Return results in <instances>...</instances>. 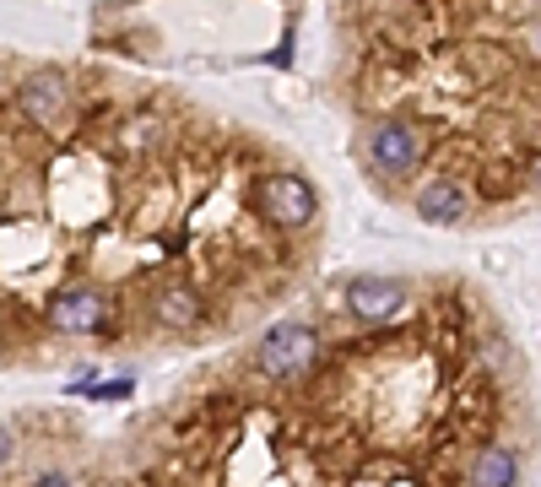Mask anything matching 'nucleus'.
Wrapping results in <instances>:
<instances>
[{
    "label": "nucleus",
    "instance_id": "1",
    "mask_svg": "<svg viewBox=\"0 0 541 487\" xmlns=\"http://www.w3.org/2000/svg\"><path fill=\"white\" fill-rule=\"evenodd\" d=\"M255 363H260L266 379H276V385H293V379H303L314 363H320V331L303 325V320L271 325V331L260 336V347H255Z\"/></svg>",
    "mask_w": 541,
    "mask_h": 487
},
{
    "label": "nucleus",
    "instance_id": "5",
    "mask_svg": "<svg viewBox=\"0 0 541 487\" xmlns=\"http://www.w3.org/2000/svg\"><path fill=\"white\" fill-rule=\"evenodd\" d=\"M103 320H109V298L98 287H65L49 304V325L65 336H92V331H103Z\"/></svg>",
    "mask_w": 541,
    "mask_h": 487
},
{
    "label": "nucleus",
    "instance_id": "12",
    "mask_svg": "<svg viewBox=\"0 0 541 487\" xmlns=\"http://www.w3.org/2000/svg\"><path fill=\"white\" fill-rule=\"evenodd\" d=\"M531 190H536V195H541V163H536V168H531Z\"/></svg>",
    "mask_w": 541,
    "mask_h": 487
},
{
    "label": "nucleus",
    "instance_id": "3",
    "mask_svg": "<svg viewBox=\"0 0 541 487\" xmlns=\"http://www.w3.org/2000/svg\"><path fill=\"white\" fill-rule=\"evenodd\" d=\"M341 304H347L352 320L385 325V320H395V314L412 304V287H406L401 276H352L347 293H341Z\"/></svg>",
    "mask_w": 541,
    "mask_h": 487
},
{
    "label": "nucleus",
    "instance_id": "4",
    "mask_svg": "<svg viewBox=\"0 0 541 487\" xmlns=\"http://www.w3.org/2000/svg\"><path fill=\"white\" fill-rule=\"evenodd\" d=\"M260 212L276 228H309L314 212H320V195H314V184L303 174H276L260 184Z\"/></svg>",
    "mask_w": 541,
    "mask_h": 487
},
{
    "label": "nucleus",
    "instance_id": "6",
    "mask_svg": "<svg viewBox=\"0 0 541 487\" xmlns=\"http://www.w3.org/2000/svg\"><path fill=\"white\" fill-rule=\"evenodd\" d=\"M17 103H22V114H28V120L55 125L60 109L71 103V82H65V71H55V65L28 71V76H22V87H17Z\"/></svg>",
    "mask_w": 541,
    "mask_h": 487
},
{
    "label": "nucleus",
    "instance_id": "10",
    "mask_svg": "<svg viewBox=\"0 0 541 487\" xmlns=\"http://www.w3.org/2000/svg\"><path fill=\"white\" fill-rule=\"evenodd\" d=\"M130 390H136V385H130V379H114V385H98V390H92V396H98V401H125Z\"/></svg>",
    "mask_w": 541,
    "mask_h": 487
},
{
    "label": "nucleus",
    "instance_id": "9",
    "mask_svg": "<svg viewBox=\"0 0 541 487\" xmlns=\"http://www.w3.org/2000/svg\"><path fill=\"white\" fill-rule=\"evenodd\" d=\"M157 320L184 331V325L201 320V298H195L190 287H163V293H157Z\"/></svg>",
    "mask_w": 541,
    "mask_h": 487
},
{
    "label": "nucleus",
    "instance_id": "2",
    "mask_svg": "<svg viewBox=\"0 0 541 487\" xmlns=\"http://www.w3.org/2000/svg\"><path fill=\"white\" fill-rule=\"evenodd\" d=\"M363 157H368L374 174L406 179L422 163V136H417L412 125H401V120H379V125L363 130Z\"/></svg>",
    "mask_w": 541,
    "mask_h": 487
},
{
    "label": "nucleus",
    "instance_id": "8",
    "mask_svg": "<svg viewBox=\"0 0 541 487\" xmlns=\"http://www.w3.org/2000/svg\"><path fill=\"white\" fill-rule=\"evenodd\" d=\"M471 487H520V450L509 444H487L471 460Z\"/></svg>",
    "mask_w": 541,
    "mask_h": 487
},
{
    "label": "nucleus",
    "instance_id": "7",
    "mask_svg": "<svg viewBox=\"0 0 541 487\" xmlns=\"http://www.w3.org/2000/svg\"><path fill=\"white\" fill-rule=\"evenodd\" d=\"M466 212H471V190L460 179H433L417 190V217L428 228H455V222H466Z\"/></svg>",
    "mask_w": 541,
    "mask_h": 487
},
{
    "label": "nucleus",
    "instance_id": "11",
    "mask_svg": "<svg viewBox=\"0 0 541 487\" xmlns=\"http://www.w3.org/2000/svg\"><path fill=\"white\" fill-rule=\"evenodd\" d=\"M28 487H76V482L65 477V471H44V477H33Z\"/></svg>",
    "mask_w": 541,
    "mask_h": 487
}]
</instances>
